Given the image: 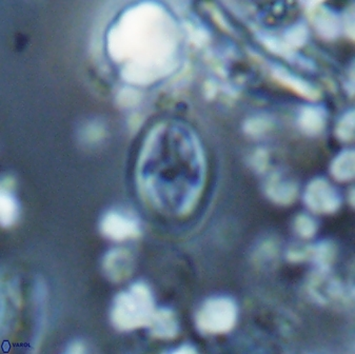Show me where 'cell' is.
<instances>
[{"label": "cell", "instance_id": "1", "mask_svg": "<svg viewBox=\"0 0 355 354\" xmlns=\"http://www.w3.org/2000/svg\"><path fill=\"white\" fill-rule=\"evenodd\" d=\"M175 47L172 23L166 12L148 3L127 11L109 35L114 60L132 58L122 71L130 83L149 84L168 73Z\"/></svg>", "mask_w": 355, "mask_h": 354}, {"label": "cell", "instance_id": "2", "mask_svg": "<svg viewBox=\"0 0 355 354\" xmlns=\"http://www.w3.org/2000/svg\"><path fill=\"white\" fill-rule=\"evenodd\" d=\"M166 130L168 135L167 126ZM168 142H169V136H168ZM146 147L157 154L159 157L163 158V162H159L155 158L142 153L140 168L163 170L157 173L140 175V179L144 190L152 187L148 191V195L157 205H159L165 193L166 187L172 186L171 194L173 195H175L174 187H176L181 212H186L177 187L181 186L187 201L191 206H193L197 197L200 195V188H202L200 186H202V171H204L202 150L196 138L185 129L175 127L174 144H169L170 151H161V147L152 136H150Z\"/></svg>", "mask_w": 355, "mask_h": 354}, {"label": "cell", "instance_id": "3", "mask_svg": "<svg viewBox=\"0 0 355 354\" xmlns=\"http://www.w3.org/2000/svg\"><path fill=\"white\" fill-rule=\"evenodd\" d=\"M153 294L144 283H135L117 294L111 308V323L120 331L149 327L155 313Z\"/></svg>", "mask_w": 355, "mask_h": 354}, {"label": "cell", "instance_id": "4", "mask_svg": "<svg viewBox=\"0 0 355 354\" xmlns=\"http://www.w3.org/2000/svg\"><path fill=\"white\" fill-rule=\"evenodd\" d=\"M237 320V307L233 299L215 296L207 299L196 313L197 329L204 334L231 331Z\"/></svg>", "mask_w": 355, "mask_h": 354}, {"label": "cell", "instance_id": "5", "mask_svg": "<svg viewBox=\"0 0 355 354\" xmlns=\"http://www.w3.org/2000/svg\"><path fill=\"white\" fill-rule=\"evenodd\" d=\"M101 233L116 242L136 238L140 228L137 220L120 211H109L101 220Z\"/></svg>", "mask_w": 355, "mask_h": 354}, {"label": "cell", "instance_id": "6", "mask_svg": "<svg viewBox=\"0 0 355 354\" xmlns=\"http://www.w3.org/2000/svg\"><path fill=\"white\" fill-rule=\"evenodd\" d=\"M307 206L314 212L332 213L339 207V197L334 188L325 179H314L305 193Z\"/></svg>", "mask_w": 355, "mask_h": 354}, {"label": "cell", "instance_id": "7", "mask_svg": "<svg viewBox=\"0 0 355 354\" xmlns=\"http://www.w3.org/2000/svg\"><path fill=\"white\" fill-rule=\"evenodd\" d=\"M133 256L122 248L111 250L103 260V270L110 281L120 283L128 279L133 272Z\"/></svg>", "mask_w": 355, "mask_h": 354}, {"label": "cell", "instance_id": "8", "mask_svg": "<svg viewBox=\"0 0 355 354\" xmlns=\"http://www.w3.org/2000/svg\"><path fill=\"white\" fill-rule=\"evenodd\" d=\"M21 296L19 286L15 279L3 283L1 290V327L5 336L12 327L21 307Z\"/></svg>", "mask_w": 355, "mask_h": 354}, {"label": "cell", "instance_id": "9", "mask_svg": "<svg viewBox=\"0 0 355 354\" xmlns=\"http://www.w3.org/2000/svg\"><path fill=\"white\" fill-rule=\"evenodd\" d=\"M47 303H48V291L42 279H38L34 285V307H35V332L33 336V351L40 345L44 336V325L47 318Z\"/></svg>", "mask_w": 355, "mask_h": 354}, {"label": "cell", "instance_id": "10", "mask_svg": "<svg viewBox=\"0 0 355 354\" xmlns=\"http://www.w3.org/2000/svg\"><path fill=\"white\" fill-rule=\"evenodd\" d=\"M179 322L175 313L168 308L156 310L149 325L152 336L163 340L174 338L179 333Z\"/></svg>", "mask_w": 355, "mask_h": 354}, {"label": "cell", "instance_id": "11", "mask_svg": "<svg viewBox=\"0 0 355 354\" xmlns=\"http://www.w3.org/2000/svg\"><path fill=\"white\" fill-rule=\"evenodd\" d=\"M19 217V203L11 189L3 184L0 191V223L8 228L13 226Z\"/></svg>", "mask_w": 355, "mask_h": 354}, {"label": "cell", "instance_id": "12", "mask_svg": "<svg viewBox=\"0 0 355 354\" xmlns=\"http://www.w3.org/2000/svg\"><path fill=\"white\" fill-rule=\"evenodd\" d=\"M326 116L321 108L307 107L300 112L298 124L309 135L319 134L325 127Z\"/></svg>", "mask_w": 355, "mask_h": 354}, {"label": "cell", "instance_id": "13", "mask_svg": "<svg viewBox=\"0 0 355 354\" xmlns=\"http://www.w3.org/2000/svg\"><path fill=\"white\" fill-rule=\"evenodd\" d=\"M296 187L293 184L282 181L278 177L270 179L267 186V192L271 199L278 203H290L296 195Z\"/></svg>", "mask_w": 355, "mask_h": 354}, {"label": "cell", "instance_id": "14", "mask_svg": "<svg viewBox=\"0 0 355 354\" xmlns=\"http://www.w3.org/2000/svg\"><path fill=\"white\" fill-rule=\"evenodd\" d=\"M331 173L339 181L352 179L354 176V152L345 151L339 154L331 166Z\"/></svg>", "mask_w": 355, "mask_h": 354}, {"label": "cell", "instance_id": "15", "mask_svg": "<svg viewBox=\"0 0 355 354\" xmlns=\"http://www.w3.org/2000/svg\"><path fill=\"white\" fill-rule=\"evenodd\" d=\"M274 73L275 77H278L282 83L287 84L289 87H291L292 89H294L295 91H298V93L302 94V97H308V99H317V97H319V93L314 90V88L308 85V84L306 83V81H304V80L300 79V78H296L295 76L289 73L286 70L276 69V71H275Z\"/></svg>", "mask_w": 355, "mask_h": 354}, {"label": "cell", "instance_id": "16", "mask_svg": "<svg viewBox=\"0 0 355 354\" xmlns=\"http://www.w3.org/2000/svg\"><path fill=\"white\" fill-rule=\"evenodd\" d=\"M106 135V128L103 123L98 121H92L81 129V140L83 144H98Z\"/></svg>", "mask_w": 355, "mask_h": 354}, {"label": "cell", "instance_id": "17", "mask_svg": "<svg viewBox=\"0 0 355 354\" xmlns=\"http://www.w3.org/2000/svg\"><path fill=\"white\" fill-rule=\"evenodd\" d=\"M317 28L323 36L332 38V37L337 36V32H339V23H337L334 15L331 14L329 12H326L317 19Z\"/></svg>", "mask_w": 355, "mask_h": 354}, {"label": "cell", "instance_id": "18", "mask_svg": "<svg viewBox=\"0 0 355 354\" xmlns=\"http://www.w3.org/2000/svg\"><path fill=\"white\" fill-rule=\"evenodd\" d=\"M337 135L339 140L349 142L354 138V114L353 111L347 113L339 121L337 128Z\"/></svg>", "mask_w": 355, "mask_h": 354}, {"label": "cell", "instance_id": "19", "mask_svg": "<svg viewBox=\"0 0 355 354\" xmlns=\"http://www.w3.org/2000/svg\"><path fill=\"white\" fill-rule=\"evenodd\" d=\"M295 229L302 238H309L317 232V224L307 215H300L296 218Z\"/></svg>", "mask_w": 355, "mask_h": 354}, {"label": "cell", "instance_id": "20", "mask_svg": "<svg viewBox=\"0 0 355 354\" xmlns=\"http://www.w3.org/2000/svg\"><path fill=\"white\" fill-rule=\"evenodd\" d=\"M269 128H270V123L263 117L249 119L245 125L246 132L251 136H259V135L264 134Z\"/></svg>", "mask_w": 355, "mask_h": 354}, {"label": "cell", "instance_id": "21", "mask_svg": "<svg viewBox=\"0 0 355 354\" xmlns=\"http://www.w3.org/2000/svg\"><path fill=\"white\" fill-rule=\"evenodd\" d=\"M306 38H307V30L302 25L294 27L287 34V40L289 44L293 45V46H302L306 42Z\"/></svg>", "mask_w": 355, "mask_h": 354}, {"label": "cell", "instance_id": "22", "mask_svg": "<svg viewBox=\"0 0 355 354\" xmlns=\"http://www.w3.org/2000/svg\"><path fill=\"white\" fill-rule=\"evenodd\" d=\"M140 94L132 90H127L126 93L120 94V103L124 107H131L140 101Z\"/></svg>", "mask_w": 355, "mask_h": 354}, {"label": "cell", "instance_id": "23", "mask_svg": "<svg viewBox=\"0 0 355 354\" xmlns=\"http://www.w3.org/2000/svg\"><path fill=\"white\" fill-rule=\"evenodd\" d=\"M87 351V347L83 340H75L67 346L66 353L68 354H83Z\"/></svg>", "mask_w": 355, "mask_h": 354}, {"label": "cell", "instance_id": "24", "mask_svg": "<svg viewBox=\"0 0 355 354\" xmlns=\"http://www.w3.org/2000/svg\"><path fill=\"white\" fill-rule=\"evenodd\" d=\"M255 168L257 170H264L267 165V155L264 151H259L255 155L254 160H253Z\"/></svg>", "mask_w": 355, "mask_h": 354}, {"label": "cell", "instance_id": "25", "mask_svg": "<svg viewBox=\"0 0 355 354\" xmlns=\"http://www.w3.org/2000/svg\"><path fill=\"white\" fill-rule=\"evenodd\" d=\"M171 352L174 354H193L196 353V349L191 345H183Z\"/></svg>", "mask_w": 355, "mask_h": 354}]
</instances>
